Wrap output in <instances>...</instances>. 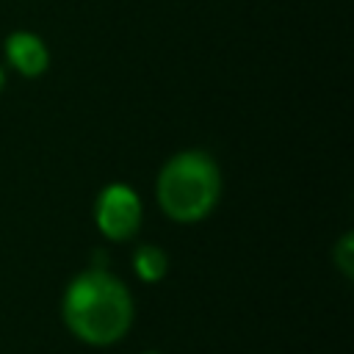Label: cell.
Listing matches in <instances>:
<instances>
[{
	"mask_svg": "<svg viewBox=\"0 0 354 354\" xmlns=\"http://www.w3.org/2000/svg\"><path fill=\"white\" fill-rule=\"evenodd\" d=\"M332 263L346 279L354 277V235L351 232H343L337 243L332 246Z\"/></svg>",
	"mask_w": 354,
	"mask_h": 354,
	"instance_id": "cell-6",
	"label": "cell"
},
{
	"mask_svg": "<svg viewBox=\"0 0 354 354\" xmlns=\"http://www.w3.org/2000/svg\"><path fill=\"white\" fill-rule=\"evenodd\" d=\"M133 271L138 274L141 282H160L169 271V257L160 246L155 243H141L133 252Z\"/></svg>",
	"mask_w": 354,
	"mask_h": 354,
	"instance_id": "cell-5",
	"label": "cell"
},
{
	"mask_svg": "<svg viewBox=\"0 0 354 354\" xmlns=\"http://www.w3.org/2000/svg\"><path fill=\"white\" fill-rule=\"evenodd\" d=\"M144 354H158V351H144Z\"/></svg>",
	"mask_w": 354,
	"mask_h": 354,
	"instance_id": "cell-8",
	"label": "cell"
},
{
	"mask_svg": "<svg viewBox=\"0 0 354 354\" xmlns=\"http://www.w3.org/2000/svg\"><path fill=\"white\" fill-rule=\"evenodd\" d=\"M6 58L8 64L25 75V77H39L47 64H50V50L47 44L30 33V30H14L8 39H6Z\"/></svg>",
	"mask_w": 354,
	"mask_h": 354,
	"instance_id": "cell-4",
	"label": "cell"
},
{
	"mask_svg": "<svg viewBox=\"0 0 354 354\" xmlns=\"http://www.w3.org/2000/svg\"><path fill=\"white\" fill-rule=\"evenodd\" d=\"M3 86H6V72L0 69V91H3Z\"/></svg>",
	"mask_w": 354,
	"mask_h": 354,
	"instance_id": "cell-7",
	"label": "cell"
},
{
	"mask_svg": "<svg viewBox=\"0 0 354 354\" xmlns=\"http://www.w3.org/2000/svg\"><path fill=\"white\" fill-rule=\"evenodd\" d=\"M133 315L136 307L130 288L100 266L75 274L61 299L64 326L88 346L119 343L127 335Z\"/></svg>",
	"mask_w": 354,
	"mask_h": 354,
	"instance_id": "cell-1",
	"label": "cell"
},
{
	"mask_svg": "<svg viewBox=\"0 0 354 354\" xmlns=\"http://www.w3.org/2000/svg\"><path fill=\"white\" fill-rule=\"evenodd\" d=\"M155 194L160 210L171 221H202L221 199V169L205 149H183L160 166Z\"/></svg>",
	"mask_w": 354,
	"mask_h": 354,
	"instance_id": "cell-2",
	"label": "cell"
},
{
	"mask_svg": "<svg viewBox=\"0 0 354 354\" xmlns=\"http://www.w3.org/2000/svg\"><path fill=\"white\" fill-rule=\"evenodd\" d=\"M94 224L111 241H127L141 227V196L127 183H108L94 202Z\"/></svg>",
	"mask_w": 354,
	"mask_h": 354,
	"instance_id": "cell-3",
	"label": "cell"
}]
</instances>
